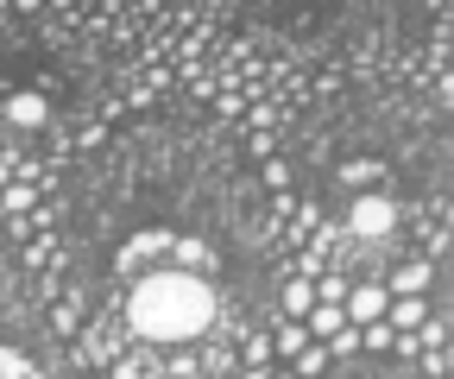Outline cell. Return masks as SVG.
<instances>
[{"instance_id": "obj_1", "label": "cell", "mask_w": 454, "mask_h": 379, "mask_svg": "<svg viewBox=\"0 0 454 379\" xmlns=\"http://www.w3.org/2000/svg\"><path fill=\"white\" fill-rule=\"evenodd\" d=\"M208 322H215V285L196 272H177V265L139 272V285L127 297V329L145 348H184V342L208 336Z\"/></svg>"}, {"instance_id": "obj_2", "label": "cell", "mask_w": 454, "mask_h": 379, "mask_svg": "<svg viewBox=\"0 0 454 379\" xmlns=\"http://www.w3.org/2000/svg\"><path fill=\"white\" fill-rule=\"evenodd\" d=\"M340 228H348L354 241H391L397 234V202L385 190H366V196H354L348 215H340Z\"/></svg>"}, {"instance_id": "obj_3", "label": "cell", "mask_w": 454, "mask_h": 379, "mask_svg": "<svg viewBox=\"0 0 454 379\" xmlns=\"http://www.w3.org/2000/svg\"><path fill=\"white\" fill-rule=\"evenodd\" d=\"M170 241H177V234H164V228L133 234V241L121 247V272H127V279H139V265H145V259H158V253H170Z\"/></svg>"}, {"instance_id": "obj_4", "label": "cell", "mask_w": 454, "mask_h": 379, "mask_svg": "<svg viewBox=\"0 0 454 379\" xmlns=\"http://www.w3.org/2000/svg\"><path fill=\"white\" fill-rule=\"evenodd\" d=\"M429 279H435L429 265H423V259H411V265H397V272L385 279V297H423V291H429Z\"/></svg>"}, {"instance_id": "obj_5", "label": "cell", "mask_w": 454, "mask_h": 379, "mask_svg": "<svg viewBox=\"0 0 454 379\" xmlns=\"http://www.w3.org/2000/svg\"><path fill=\"white\" fill-rule=\"evenodd\" d=\"M170 265H177V272L208 279V272H215V253H208L202 241H190V234H184V241H170Z\"/></svg>"}, {"instance_id": "obj_6", "label": "cell", "mask_w": 454, "mask_h": 379, "mask_svg": "<svg viewBox=\"0 0 454 379\" xmlns=\"http://www.w3.org/2000/svg\"><path fill=\"white\" fill-rule=\"evenodd\" d=\"M334 178L348 184V190H360V196H366V190H385V178H391V171L379 165V158H354V165H340Z\"/></svg>"}, {"instance_id": "obj_7", "label": "cell", "mask_w": 454, "mask_h": 379, "mask_svg": "<svg viewBox=\"0 0 454 379\" xmlns=\"http://www.w3.org/2000/svg\"><path fill=\"white\" fill-rule=\"evenodd\" d=\"M385 322H391V329H423V322H429V304H423V297H391V304H385Z\"/></svg>"}, {"instance_id": "obj_8", "label": "cell", "mask_w": 454, "mask_h": 379, "mask_svg": "<svg viewBox=\"0 0 454 379\" xmlns=\"http://www.w3.org/2000/svg\"><path fill=\"white\" fill-rule=\"evenodd\" d=\"M316 310V285L309 279H291V272H284V316H291V322H303Z\"/></svg>"}, {"instance_id": "obj_9", "label": "cell", "mask_w": 454, "mask_h": 379, "mask_svg": "<svg viewBox=\"0 0 454 379\" xmlns=\"http://www.w3.org/2000/svg\"><path fill=\"white\" fill-rule=\"evenodd\" d=\"M303 329H309V342H328L334 329H348V316H340V304H316L303 316Z\"/></svg>"}, {"instance_id": "obj_10", "label": "cell", "mask_w": 454, "mask_h": 379, "mask_svg": "<svg viewBox=\"0 0 454 379\" xmlns=\"http://www.w3.org/2000/svg\"><path fill=\"white\" fill-rule=\"evenodd\" d=\"M7 121H20V127H44V121H51V101H44V95H13V101H7Z\"/></svg>"}, {"instance_id": "obj_11", "label": "cell", "mask_w": 454, "mask_h": 379, "mask_svg": "<svg viewBox=\"0 0 454 379\" xmlns=\"http://www.w3.org/2000/svg\"><path fill=\"white\" fill-rule=\"evenodd\" d=\"M303 348H309V329H303V322H291V316H284V322H278V336H271V354L297 360Z\"/></svg>"}, {"instance_id": "obj_12", "label": "cell", "mask_w": 454, "mask_h": 379, "mask_svg": "<svg viewBox=\"0 0 454 379\" xmlns=\"http://www.w3.org/2000/svg\"><path fill=\"white\" fill-rule=\"evenodd\" d=\"M107 379H164V373H158V360H152V354H121Z\"/></svg>"}, {"instance_id": "obj_13", "label": "cell", "mask_w": 454, "mask_h": 379, "mask_svg": "<svg viewBox=\"0 0 454 379\" xmlns=\"http://www.w3.org/2000/svg\"><path fill=\"white\" fill-rule=\"evenodd\" d=\"M32 196H38V184H26V178H13L7 190H0V209H7V215H13V222H20V215L32 209Z\"/></svg>"}, {"instance_id": "obj_14", "label": "cell", "mask_w": 454, "mask_h": 379, "mask_svg": "<svg viewBox=\"0 0 454 379\" xmlns=\"http://www.w3.org/2000/svg\"><path fill=\"white\" fill-rule=\"evenodd\" d=\"M322 367H328V348H322V342H309V348L297 354V379H316Z\"/></svg>"}, {"instance_id": "obj_15", "label": "cell", "mask_w": 454, "mask_h": 379, "mask_svg": "<svg viewBox=\"0 0 454 379\" xmlns=\"http://www.w3.org/2000/svg\"><path fill=\"white\" fill-rule=\"evenodd\" d=\"M309 285H316V304H340L354 279H340V272H334V279H309Z\"/></svg>"}, {"instance_id": "obj_16", "label": "cell", "mask_w": 454, "mask_h": 379, "mask_svg": "<svg viewBox=\"0 0 454 379\" xmlns=\"http://www.w3.org/2000/svg\"><path fill=\"white\" fill-rule=\"evenodd\" d=\"M391 336H397L391 322H366V329H360V348H379V354H385V348H391Z\"/></svg>"}, {"instance_id": "obj_17", "label": "cell", "mask_w": 454, "mask_h": 379, "mask_svg": "<svg viewBox=\"0 0 454 379\" xmlns=\"http://www.w3.org/2000/svg\"><path fill=\"white\" fill-rule=\"evenodd\" d=\"M411 336H417V348H442V342H448V322H442V316H429L423 329H411Z\"/></svg>"}, {"instance_id": "obj_18", "label": "cell", "mask_w": 454, "mask_h": 379, "mask_svg": "<svg viewBox=\"0 0 454 379\" xmlns=\"http://www.w3.org/2000/svg\"><path fill=\"white\" fill-rule=\"evenodd\" d=\"M51 329H57V336H76V297L51 310Z\"/></svg>"}, {"instance_id": "obj_19", "label": "cell", "mask_w": 454, "mask_h": 379, "mask_svg": "<svg viewBox=\"0 0 454 379\" xmlns=\"http://www.w3.org/2000/svg\"><path fill=\"white\" fill-rule=\"evenodd\" d=\"M32 367H26V354H13V348H0V379H26Z\"/></svg>"}, {"instance_id": "obj_20", "label": "cell", "mask_w": 454, "mask_h": 379, "mask_svg": "<svg viewBox=\"0 0 454 379\" xmlns=\"http://www.w3.org/2000/svg\"><path fill=\"white\" fill-rule=\"evenodd\" d=\"M271 360V336H247V367H265Z\"/></svg>"}, {"instance_id": "obj_21", "label": "cell", "mask_w": 454, "mask_h": 379, "mask_svg": "<svg viewBox=\"0 0 454 379\" xmlns=\"http://www.w3.org/2000/svg\"><path fill=\"white\" fill-rule=\"evenodd\" d=\"M265 184L284 196V184H291V165H284V158H265Z\"/></svg>"}, {"instance_id": "obj_22", "label": "cell", "mask_w": 454, "mask_h": 379, "mask_svg": "<svg viewBox=\"0 0 454 379\" xmlns=\"http://www.w3.org/2000/svg\"><path fill=\"white\" fill-rule=\"evenodd\" d=\"M215 107H221L227 121H240V114H247V101H240V89H227V95H215Z\"/></svg>"}, {"instance_id": "obj_23", "label": "cell", "mask_w": 454, "mask_h": 379, "mask_svg": "<svg viewBox=\"0 0 454 379\" xmlns=\"http://www.w3.org/2000/svg\"><path fill=\"white\" fill-rule=\"evenodd\" d=\"M164 379H196V360H190V354H170V367H164Z\"/></svg>"}, {"instance_id": "obj_24", "label": "cell", "mask_w": 454, "mask_h": 379, "mask_svg": "<svg viewBox=\"0 0 454 379\" xmlns=\"http://www.w3.org/2000/svg\"><path fill=\"white\" fill-rule=\"evenodd\" d=\"M240 379H265V367H247V373H240Z\"/></svg>"}, {"instance_id": "obj_25", "label": "cell", "mask_w": 454, "mask_h": 379, "mask_svg": "<svg viewBox=\"0 0 454 379\" xmlns=\"http://www.w3.org/2000/svg\"><path fill=\"white\" fill-rule=\"evenodd\" d=\"M265 379H297V373H265Z\"/></svg>"}, {"instance_id": "obj_26", "label": "cell", "mask_w": 454, "mask_h": 379, "mask_svg": "<svg viewBox=\"0 0 454 379\" xmlns=\"http://www.w3.org/2000/svg\"><path fill=\"white\" fill-rule=\"evenodd\" d=\"M26 379H38V373H26Z\"/></svg>"}]
</instances>
